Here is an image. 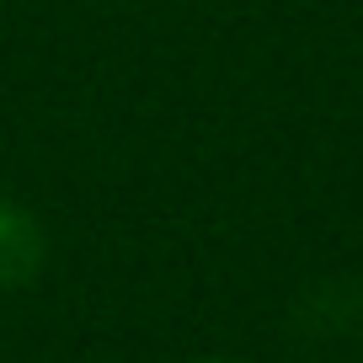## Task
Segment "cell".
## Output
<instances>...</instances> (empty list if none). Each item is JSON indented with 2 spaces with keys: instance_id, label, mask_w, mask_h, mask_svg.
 Returning a JSON list of instances; mask_svg holds the SVG:
<instances>
[{
  "instance_id": "obj_2",
  "label": "cell",
  "mask_w": 363,
  "mask_h": 363,
  "mask_svg": "<svg viewBox=\"0 0 363 363\" xmlns=\"http://www.w3.org/2000/svg\"><path fill=\"white\" fill-rule=\"evenodd\" d=\"M203 363H225V358H203Z\"/></svg>"
},
{
  "instance_id": "obj_1",
  "label": "cell",
  "mask_w": 363,
  "mask_h": 363,
  "mask_svg": "<svg viewBox=\"0 0 363 363\" xmlns=\"http://www.w3.org/2000/svg\"><path fill=\"white\" fill-rule=\"evenodd\" d=\"M43 267V225L22 203L0 198V289H22Z\"/></svg>"
}]
</instances>
